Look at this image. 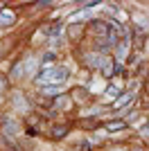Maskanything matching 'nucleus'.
Returning a JSON list of instances; mask_svg holds the SVG:
<instances>
[{
  "label": "nucleus",
  "mask_w": 149,
  "mask_h": 151,
  "mask_svg": "<svg viewBox=\"0 0 149 151\" xmlns=\"http://www.w3.org/2000/svg\"><path fill=\"white\" fill-rule=\"evenodd\" d=\"M0 12H2V5H0Z\"/></svg>",
  "instance_id": "obj_16"
},
{
  "label": "nucleus",
  "mask_w": 149,
  "mask_h": 151,
  "mask_svg": "<svg viewBox=\"0 0 149 151\" xmlns=\"http://www.w3.org/2000/svg\"><path fill=\"white\" fill-rule=\"evenodd\" d=\"M36 68H38V61H27V75H32V72H36Z\"/></svg>",
  "instance_id": "obj_9"
},
{
  "label": "nucleus",
  "mask_w": 149,
  "mask_h": 151,
  "mask_svg": "<svg viewBox=\"0 0 149 151\" xmlns=\"http://www.w3.org/2000/svg\"><path fill=\"white\" fill-rule=\"evenodd\" d=\"M43 93L45 95H56V88H50V86H48V88H43Z\"/></svg>",
  "instance_id": "obj_12"
},
{
  "label": "nucleus",
  "mask_w": 149,
  "mask_h": 151,
  "mask_svg": "<svg viewBox=\"0 0 149 151\" xmlns=\"http://www.w3.org/2000/svg\"><path fill=\"white\" fill-rule=\"evenodd\" d=\"M118 129H124V122H113V124H108V131H118Z\"/></svg>",
  "instance_id": "obj_10"
},
{
  "label": "nucleus",
  "mask_w": 149,
  "mask_h": 151,
  "mask_svg": "<svg viewBox=\"0 0 149 151\" xmlns=\"http://www.w3.org/2000/svg\"><path fill=\"white\" fill-rule=\"evenodd\" d=\"M14 20H16V16H14L12 9H2V12H0V27L14 25Z\"/></svg>",
  "instance_id": "obj_2"
},
{
  "label": "nucleus",
  "mask_w": 149,
  "mask_h": 151,
  "mask_svg": "<svg viewBox=\"0 0 149 151\" xmlns=\"http://www.w3.org/2000/svg\"><path fill=\"white\" fill-rule=\"evenodd\" d=\"M23 77V63H16V68L12 70V79H20Z\"/></svg>",
  "instance_id": "obj_7"
},
{
  "label": "nucleus",
  "mask_w": 149,
  "mask_h": 151,
  "mask_svg": "<svg viewBox=\"0 0 149 151\" xmlns=\"http://www.w3.org/2000/svg\"><path fill=\"white\" fill-rule=\"evenodd\" d=\"M133 151H145V149H133Z\"/></svg>",
  "instance_id": "obj_15"
},
{
  "label": "nucleus",
  "mask_w": 149,
  "mask_h": 151,
  "mask_svg": "<svg viewBox=\"0 0 149 151\" xmlns=\"http://www.w3.org/2000/svg\"><path fill=\"white\" fill-rule=\"evenodd\" d=\"M111 63H115L111 57H102V61H99V70H102L106 77H111V75H113V65H111Z\"/></svg>",
  "instance_id": "obj_5"
},
{
  "label": "nucleus",
  "mask_w": 149,
  "mask_h": 151,
  "mask_svg": "<svg viewBox=\"0 0 149 151\" xmlns=\"http://www.w3.org/2000/svg\"><path fill=\"white\" fill-rule=\"evenodd\" d=\"M66 133H68V126H52V135H54V138H63V135H66Z\"/></svg>",
  "instance_id": "obj_6"
},
{
  "label": "nucleus",
  "mask_w": 149,
  "mask_h": 151,
  "mask_svg": "<svg viewBox=\"0 0 149 151\" xmlns=\"http://www.w3.org/2000/svg\"><path fill=\"white\" fill-rule=\"evenodd\" d=\"M99 61H102V54H97V52H88L86 57H84V63H86L88 68H99Z\"/></svg>",
  "instance_id": "obj_4"
},
{
  "label": "nucleus",
  "mask_w": 149,
  "mask_h": 151,
  "mask_svg": "<svg viewBox=\"0 0 149 151\" xmlns=\"http://www.w3.org/2000/svg\"><path fill=\"white\" fill-rule=\"evenodd\" d=\"M5 90V79H2V75H0V93Z\"/></svg>",
  "instance_id": "obj_14"
},
{
  "label": "nucleus",
  "mask_w": 149,
  "mask_h": 151,
  "mask_svg": "<svg viewBox=\"0 0 149 151\" xmlns=\"http://www.w3.org/2000/svg\"><path fill=\"white\" fill-rule=\"evenodd\" d=\"M48 34H61V25H54L52 29H48Z\"/></svg>",
  "instance_id": "obj_11"
},
{
  "label": "nucleus",
  "mask_w": 149,
  "mask_h": 151,
  "mask_svg": "<svg viewBox=\"0 0 149 151\" xmlns=\"http://www.w3.org/2000/svg\"><path fill=\"white\" fill-rule=\"evenodd\" d=\"M43 61H54V54H52V52H48V54L43 57Z\"/></svg>",
  "instance_id": "obj_13"
},
{
  "label": "nucleus",
  "mask_w": 149,
  "mask_h": 151,
  "mask_svg": "<svg viewBox=\"0 0 149 151\" xmlns=\"http://www.w3.org/2000/svg\"><path fill=\"white\" fill-rule=\"evenodd\" d=\"M2 124H5V135H7V138H14L16 131H18V122L12 120L9 115H5V117H2Z\"/></svg>",
  "instance_id": "obj_1"
},
{
  "label": "nucleus",
  "mask_w": 149,
  "mask_h": 151,
  "mask_svg": "<svg viewBox=\"0 0 149 151\" xmlns=\"http://www.w3.org/2000/svg\"><path fill=\"white\" fill-rule=\"evenodd\" d=\"M131 97H133V95H124V97H120V101H115V106H127V104H129L131 101Z\"/></svg>",
  "instance_id": "obj_8"
},
{
  "label": "nucleus",
  "mask_w": 149,
  "mask_h": 151,
  "mask_svg": "<svg viewBox=\"0 0 149 151\" xmlns=\"http://www.w3.org/2000/svg\"><path fill=\"white\" fill-rule=\"evenodd\" d=\"M66 79H68V68H52V79H50V81L63 83Z\"/></svg>",
  "instance_id": "obj_3"
}]
</instances>
